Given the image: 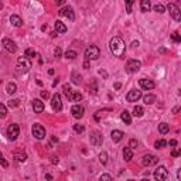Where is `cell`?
Segmentation results:
<instances>
[{
	"instance_id": "6da1fadb",
	"label": "cell",
	"mask_w": 181,
	"mask_h": 181,
	"mask_svg": "<svg viewBox=\"0 0 181 181\" xmlns=\"http://www.w3.org/2000/svg\"><path fill=\"white\" fill-rule=\"evenodd\" d=\"M109 48H110V52H112L115 57H119V58H123V57H125L126 45H125V41H123L120 37H113V38L110 40Z\"/></svg>"
},
{
	"instance_id": "7a4b0ae2",
	"label": "cell",
	"mask_w": 181,
	"mask_h": 181,
	"mask_svg": "<svg viewBox=\"0 0 181 181\" xmlns=\"http://www.w3.org/2000/svg\"><path fill=\"white\" fill-rule=\"evenodd\" d=\"M30 68H31V62H30V59L26 58V57H20L17 59V71L21 72V74H26V72L30 71Z\"/></svg>"
},
{
	"instance_id": "3957f363",
	"label": "cell",
	"mask_w": 181,
	"mask_h": 181,
	"mask_svg": "<svg viewBox=\"0 0 181 181\" xmlns=\"http://www.w3.org/2000/svg\"><path fill=\"white\" fill-rule=\"evenodd\" d=\"M101 55V51L96 45H89L86 50H85V58L86 59H98Z\"/></svg>"
},
{
	"instance_id": "277c9868",
	"label": "cell",
	"mask_w": 181,
	"mask_h": 181,
	"mask_svg": "<svg viewBox=\"0 0 181 181\" xmlns=\"http://www.w3.org/2000/svg\"><path fill=\"white\" fill-rule=\"evenodd\" d=\"M33 136L35 137V139H38V140H43V139H45V129L41 126V125H38V123H35V125H33Z\"/></svg>"
},
{
	"instance_id": "5b68a950",
	"label": "cell",
	"mask_w": 181,
	"mask_h": 181,
	"mask_svg": "<svg viewBox=\"0 0 181 181\" xmlns=\"http://www.w3.org/2000/svg\"><path fill=\"white\" fill-rule=\"evenodd\" d=\"M168 177V170L164 166H160V167L157 168L154 171V178L156 181H166Z\"/></svg>"
},
{
	"instance_id": "8992f818",
	"label": "cell",
	"mask_w": 181,
	"mask_h": 181,
	"mask_svg": "<svg viewBox=\"0 0 181 181\" xmlns=\"http://www.w3.org/2000/svg\"><path fill=\"white\" fill-rule=\"evenodd\" d=\"M19 135H20L19 125L13 123V125H10V126L7 127V137H9L10 140H16V139L19 137Z\"/></svg>"
},
{
	"instance_id": "52a82bcc",
	"label": "cell",
	"mask_w": 181,
	"mask_h": 181,
	"mask_svg": "<svg viewBox=\"0 0 181 181\" xmlns=\"http://www.w3.org/2000/svg\"><path fill=\"white\" fill-rule=\"evenodd\" d=\"M89 140L93 146H101L104 143V136H102V133H99L98 130H93V132H90Z\"/></svg>"
},
{
	"instance_id": "ba28073f",
	"label": "cell",
	"mask_w": 181,
	"mask_h": 181,
	"mask_svg": "<svg viewBox=\"0 0 181 181\" xmlns=\"http://www.w3.org/2000/svg\"><path fill=\"white\" fill-rule=\"evenodd\" d=\"M140 67H142V64H140L139 59H129L127 64H126V70L130 74H135V72H137L140 70Z\"/></svg>"
},
{
	"instance_id": "9c48e42d",
	"label": "cell",
	"mask_w": 181,
	"mask_h": 181,
	"mask_svg": "<svg viewBox=\"0 0 181 181\" xmlns=\"http://www.w3.org/2000/svg\"><path fill=\"white\" fill-rule=\"evenodd\" d=\"M51 106L54 112H59L62 109V102H61V95L59 93H54L51 98Z\"/></svg>"
},
{
	"instance_id": "30bf717a",
	"label": "cell",
	"mask_w": 181,
	"mask_h": 181,
	"mask_svg": "<svg viewBox=\"0 0 181 181\" xmlns=\"http://www.w3.org/2000/svg\"><path fill=\"white\" fill-rule=\"evenodd\" d=\"M167 7H168L170 14H171V17H173L175 21H180L181 20V12H180V9L177 7V4H175V3H170Z\"/></svg>"
},
{
	"instance_id": "8fae6325",
	"label": "cell",
	"mask_w": 181,
	"mask_h": 181,
	"mask_svg": "<svg viewBox=\"0 0 181 181\" xmlns=\"http://www.w3.org/2000/svg\"><path fill=\"white\" fill-rule=\"evenodd\" d=\"M159 163V157L154 154H146L143 157V164L146 167H151V166H156Z\"/></svg>"
},
{
	"instance_id": "7c38bea8",
	"label": "cell",
	"mask_w": 181,
	"mask_h": 181,
	"mask_svg": "<svg viewBox=\"0 0 181 181\" xmlns=\"http://www.w3.org/2000/svg\"><path fill=\"white\" fill-rule=\"evenodd\" d=\"M140 98H142V90L132 89V90H129V93L126 95V101H127V102H137Z\"/></svg>"
},
{
	"instance_id": "4fadbf2b",
	"label": "cell",
	"mask_w": 181,
	"mask_h": 181,
	"mask_svg": "<svg viewBox=\"0 0 181 181\" xmlns=\"http://www.w3.org/2000/svg\"><path fill=\"white\" fill-rule=\"evenodd\" d=\"M59 16H65V17H68V19L71 20H75V14H74V10H72L71 6H65L62 9H59Z\"/></svg>"
},
{
	"instance_id": "5bb4252c",
	"label": "cell",
	"mask_w": 181,
	"mask_h": 181,
	"mask_svg": "<svg viewBox=\"0 0 181 181\" xmlns=\"http://www.w3.org/2000/svg\"><path fill=\"white\" fill-rule=\"evenodd\" d=\"M1 44H3V47H4L9 52H16L17 51V45H16V43L12 41L10 38H3Z\"/></svg>"
},
{
	"instance_id": "9a60e30c",
	"label": "cell",
	"mask_w": 181,
	"mask_h": 181,
	"mask_svg": "<svg viewBox=\"0 0 181 181\" xmlns=\"http://www.w3.org/2000/svg\"><path fill=\"white\" fill-rule=\"evenodd\" d=\"M71 112H72V116L75 117V119H81V117L84 116L85 109H84V106H81V105H74Z\"/></svg>"
},
{
	"instance_id": "2e32d148",
	"label": "cell",
	"mask_w": 181,
	"mask_h": 181,
	"mask_svg": "<svg viewBox=\"0 0 181 181\" xmlns=\"http://www.w3.org/2000/svg\"><path fill=\"white\" fill-rule=\"evenodd\" d=\"M139 85H140L142 89H146V90L153 89V88L156 86V84L151 81V79H146V78H142V79L139 81Z\"/></svg>"
},
{
	"instance_id": "e0dca14e",
	"label": "cell",
	"mask_w": 181,
	"mask_h": 181,
	"mask_svg": "<svg viewBox=\"0 0 181 181\" xmlns=\"http://www.w3.org/2000/svg\"><path fill=\"white\" fill-rule=\"evenodd\" d=\"M33 109H34L35 113H43V110H44V102L41 99H34L33 101Z\"/></svg>"
},
{
	"instance_id": "ac0fdd59",
	"label": "cell",
	"mask_w": 181,
	"mask_h": 181,
	"mask_svg": "<svg viewBox=\"0 0 181 181\" xmlns=\"http://www.w3.org/2000/svg\"><path fill=\"white\" fill-rule=\"evenodd\" d=\"M54 27H55V33L57 34H64V33H67V26H65L62 21H59V20H57L54 23Z\"/></svg>"
},
{
	"instance_id": "d6986e66",
	"label": "cell",
	"mask_w": 181,
	"mask_h": 181,
	"mask_svg": "<svg viewBox=\"0 0 181 181\" xmlns=\"http://www.w3.org/2000/svg\"><path fill=\"white\" fill-rule=\"evenodd\" d=\"M10 23H12L14 27H21L24 24V23H23V19H21L20 16H16V14H13V16L10 17Z\"/></svg>"
},
{
	"instance_id": "ffe728a7",
	"label": "cell",
	"mask_w": 181,
	"mask_h": 181,
	"mask_svg": "<svg viewBox=\"0 0 181 181\" xmlns=\"http://www.w3.org/2000/svg\"><path fill=\"white\" fill-rule=\"evenodd\" d=\"M110 137H112V140L115 143H119L123 139V132H120V130H113L110 133Z\"/></svg>"
},
{
	"instance_id": "44dd1931",
	"label": "cell",
	"mask_w": 181,
	"mask_h": 181,
	"mask_svg": "<svg viewBox=\"0 0 181 181\" xmlns=\"http://www.w3.org/2000/svg\"><path fill=\"white\" fill-rule=\"evenodd\" d=\"M67 98H68L71 102H79V101L82 99V95H81L79 92H77V90H71V93H70Z\"/></svg>"
},
{
	"instance_id": "7402d4cb",
	"label": "cell",
	"mask_w": 181,
	"mask_h": 181,
	"mask_svg": "<svg viewBox=\"0 0 181 181\" xmlns=\"http://www.w3.org/2000/svg\"><path fill=\"white\" fill-rule=\"evenodd\" d=\"M120 119L125 122V125H132V116H130V113L127 110H123L120 113Z\"/></svg>"
},
{
	"instance_id": "603a6c76",
	"label": "cell",
	"mask_w": 181,
	"mask_h": 181,
	"mask_svg": "<svg viewBox=\"0 0 181 181\" xmlns=\"http://www.w3.org/2000/svg\"><path fill=\"white\" fill-rule=\"evenodd\" d=\"M123 159H125L126 161H130V160L133 159V150L130 149V147H125V149H123Z\"/></svg>"
},
{
	"instance_id": "cb8c5ba5",
	"label": "cell",
	"mask_w": 181,
	"mask_h": 181,
	"mask_svg": "<svg viewBox=\"0 0 181 181\" xmlns=\"http://www.w3.org/2000/svg\"><path fill=\"white\" fill-rule=\"evenodd\" d=\"M159 132L161 133V135H166V133H168L170 132V125L166 122H161L160 125H159Z\"/></svg>"
},
{
	"instance_id": "d4e9b609",
	"label": "cell",
	"mask_w": 181,
	"mask_h": 181,
	"mask_svg": "<svg viewBox=\"0 0 181 181\" xmlns=\"http://www.w3.org/2000/svg\"><path fill=\"white\" fill-rule=\"evenodd\" d=\"M140 9H142V12H149L150 9H151V3H150V0H142L140 1Z\"/></svg>"
},
{
	"instance_id": "484cf974",
	"label": "cell",
	"mask_w": 181,
	"mask_h": 181,
	"mask_svg": "<svg viewBox=\"0 0 181 181\" xmlns=\"http://www.w3.org/2000/svg\"><path fill=\"white\" fill-rule=\"evenodd\" d=\"M6 90H7V93L13 95V93H16V92H17V85L14 84V82H9V84H7Z\"/></svg>"
},
{
	"instance_id": "4316f807",
	"label": "cell",
	"mask_w": 181,
	"mask_h": 181,
	"mask_svg": "<svg viewBox=\"0 0 181 181\" xmlns=\"http://www.w3.org/2000/svg\"><path fill=\"white\" fill-rule=\"evenodd\" d=\"M143 101H144V104L146 105H153L156 102V96L154 95H151V93H149V95H146V96L143 98Z\"/></svg>"
},
{
	"instance_id": "83f0119b",
	"label": "cell",
	"mask_w": 181,
	"mask_h": 181,
	"mask_svg": "<svg viewBox=\"0 0 181 181\" xmlns=\"http://www.w3.org/2000/svg\"><path fill=\"white\" fill-rule=\"evenodd\" d=\"M64 57L67 59H75L77 58V51H74V50H67L64 54Z\"/></svg>"
},
{
	"instance_id": "f1b7e54d",
	"label": "cell",
	"mask_w": 181,
	"mask_h": 181,
	"mask_svg": "<svg viewBox=\"0 0 181 181\" xmlns=\"http://www.w3.org/2000/svg\"><path fill=\"white\" fill-rule=\"evenodd\" d=\"M143 113H144V109H143L142 106H135V108H133V115H135L136 117H142Z\"/></svg>"
},
{
	"instance_id": "f546056e",
	"label": "cell",
	"mask_w": 181,
	"mask_h": 181,
	"mask_svg": "<svg viewBox=\"0 0 181 181\" xmlns=\"http://www.w3.org/2000/svg\"><path fill=\"white\" fill-rule=\"evenodd\" d=\"M14 159L20 163H24L27 160V154L26 153H14Z\"/></svg>"
},
{
	"instance_id": "4dcf8cb0",
	"label": "cell",
	"mask_w": 181,
	"mask_h": 181,
	"mask_svg": "<svg viewBox=\"0 0 181 181\" xmlns=\"http://www.w3.org/2000/svg\"><path fill=\"white\" fill-rule=\"evenodd\" d=\"M26 58H34V57H37V51L35 50H33V48H27L26 50V55H24Z\"/></svg>"
},
{
	"instance_id": "1f68e13d",
	"label": "cell",
	"mask_w": 181,
	"mask_h": 181,
	"mask_svg": "<svg viewBox=\"0 0 181 181\" xmlns=\"http://www.w3.org/2000/svg\"><path fill=\"white\" fill-rule=\"evenodd\" d=\"M99 161L102 163V164H106V163H108V153H106V151L99 153Z\"/></svg>"
},
{
	"instance_id": "d6a6232c",
	"label": "cell",
	"mask_w": 181,
	"mask_h": 181,
	"mask_svg": "<svg viewBox=\"0 0 181 181\" xmlns=\"http://www.w3.org/2000/svg\"><path fill=\"white\" fill-rule=\"evenodd\" d=\"M153 9H154L156 13H164V10H166V7L163 6L161 3H157V4H156V6L153 7Z\"/></svg>"
},
{
	"instance_id": "836d02e7",
	"label": "cell",
	"mask_w": 181,
	"mask_h": 181,
	"mask_svg": "<svg viewBox=\"0 0 181 181\" xmlns=\"http://www.w3.org/2000/svg\"><path fill=\"white\" fill-rule=\"evenodd\" d=\"M84 130H85V126H84V125H79V123L74 125V132H75V133H82Z\"/></svg>"
},
{
	"instance_id": "e575fe53",
	"label": "cell",
	"mask_w": 181,
	"mask_h": 181,
	"mask_svg": "<svg viewBox=\"0 0 181 181\" xmlns=\"http://www.w3.org/2000/svg\"><path fill=\"white\" fill-rule=\"evenodd\" d=\"M166 144H167V142H166V140H163V139H160V140H157V142L154 143V147L156 149H163Z\"/></svg>"
},
{
	"instance_id": "d590c367",
	"label": "cell",
	"mask_w": 181,
	"mask_h": 181,
	"mask_svg": "<svg viewBox=\"0 0 181 181\" xmlns=\"http://www.w3.org/2000/svg\"><path fill=\"white\" fill-rule=\"evenodd\" d=\"M7 116V109H6V106L3 104H0V117L1 119H4V117Z\"/></svg>"
},
{
	"instance_id": "8d00e7d4",
	"label": "cell",
	"mask_w": 181,
	"mask_h": 181,
	"mask_svg": "<svg viewBox=\"0 0 181 181\" xmlns=\"http://www.w3.org/2000/svg\"><path fill=\"white\" fill-rule=\"evenodd\" d=\"M0 166H1L3 168H7V167H9V163L6 161V159L3 157V154H1V153H0Z\"/></svg>"
},
{
	"instance_id": "74e56055",
	"label": "cell",
	"mask_w": 181,
	"mask_h": 181,
	"mask_svg": "<svg viewBox=\"0 0 181 181\" xmlns=\"http://www.w3.org/2000/svg\"><path fill=\"white\" fill-rule=\"evenodd\" d=\"M19 105H20L19 99H12V101H9V106H10V108H16V106H19Z\"/></svg>"
},
{
	"instance_id": "f35d334b",
	"label": "cell",
	"mask_w": 181,
	"mask_h": 181,
	"mask_svg": "<svg viewBox=\"0 0 181 181\" xmlns=\"http://www.w3.org/2000/svg\"><path fill=\"white\" fill-rule=\"evenodd\" d=\"M137 146H139V142H137L136 139H132V140H130V142H129V147H130V149H132V150H133V149H136Z\"/></svg>"
},
{
	"instance_id": "ab89813d",
	"label": "cell",
	"mask_w": 181,
	"mask_h": 181,
	"mask_svg": "<svg viewBox=\"0 0 181 181\" xmlns=\"http://www.w3.org/2000/svg\"><path fill=\"white\" fill-rule=\"evenodd\" d=\"M72 81H74V84H79L81 82V77H78V74L75 71L72 72Z\"/></svg>"
},
{
	"instance_id": "60d3db41",
	"label": "cell",
	"mask_w": 181,
	"mask_h": 181,
	"mask_svg": "<svg viewBox=\"0 0 181 181\" xmlns=\"http://www.w3.org/2000/svg\"><path fill=\"white\" fill-rule=\"evenodd\" d=\"M62 89H64V93H65V96H68L70 93H71V86L68 84H65L64 86H62Z\"/></svg>"
},
{
	"instance_id": "b9f144b4",
	"label": "cell",
	"mask_w": 181,
	"mask_h": 181,
	"mask_svg": "<svg viewBox=\"0 0 181 181\" xmlns=\"http://www.w3.org/2000/svg\"><path fill=\"white\" fill-rule=\"evenodd\" d=\"M99 181H113V180H112V177L109 174H102L99 177Z\"/></svg>"
},
{
	"instance_id": "7bdbcfd3",
	"label": "cell",
	"mask_w": 181,
	"mask_h": 181,
	"mask_svg": "<svg viewBox=\"0 0 181 181\" xmlns=\"http://www.w3.org/2000/svg\"><path fill=\"white\" fill-rule=\"evenodd\" d=\"M132 6H133V1L132 0H129V1H126V12L127 13H132Z\"/></svg>"
},
{
	"instance_id": "ee69618b",
	"label": "cell",
	"mask_w": 181,
	"mask_h": 181,
	"mask_svg": "<svg viewBox=\"0 0 181 181\" xmlns=\"http://www.w3.org/2000/svg\"><path fill=\"white\" fill-rule=\"evenodd\" d=\"M171 37H173V40H174L175 43H180V41H181L180 34H178V33H177V31H175V33H173V35H171Z\"/></svg>"
},
{
	"instance_id": "f6af8a7d",
	"label": "cell",
	"mask_w": 181,
	"mask_h": 181,
	"mask_svg": "<svg viewBox=\"0 0 181 181\" xmlns=\"http://www.w3.org/2000/svg\"><path fill=\"white\" fill-rule=\"evenodd\" d=\"M54 55H55L57 58H59V57L62 55V51H61V48H59V47H57V48L54 50Z\"/></svg>"
},
{
	"instance_id": "bcb514c9",
	"label": "cell",
	"mask_w": 181,
	"mask_h": 181,
	"mask_svg": "<svg viewBox=\"0 0 181 181\" xmlns=\"http://www.w3.org/2000/svg\"><path fill=\"white\" fill-rule=\"evenodd\" d=\"M181 154V151H180V149H174L173 151H171V156L173 157H178V156Z\"/></svg>"
},
{
	"instance_id": "7dc6e473",
	"label": "cell",
	"mask_w": 181,
	"mask_h": 181,
	"mask_svg": "<svg viewBox=\"0 0 181 181\" xmlns=\"http://www.w3.org/2000/svg\"><path fill=\"white\" fill-rule=\"evenodd\" d=\"M50 159H51V163H52V164H58V157H55V156H51Z\"/></svg>"
},
{
	"instance_id": "c3c4849f",
	"label": "cell",
	"mask_w": 181,
	"mask_h": 181,
	"mask_svg": "<svg viewBox=\"0 0 181 181\" xmlns=\"http://www.w3.org/2000/svg\"><path fill=\"white\" fill-rule=\"evenodd\" d=\"M48 96H50V93H48L47 90H41V98H44V99H47Z\"/></svg>"
},
{
	"instance_id": "681fc988",
	"label": "cell",
	"mask_w": 181,
	"mask_h": 181,
	"mask_svg": "<svg viewBox=\"0 0 181 181\" xmlns=\"http://www.w3.org/2000/svg\"><path fill=\"white\" fill-rule=\"evenodd\" d=\"M120 88H122V84H120V82H116V84H115V89H120Z\"/></svg>"
},
{
	"instance_id": "f907efd6",
	"label": "cell",
	"mask_w": 181,
	"mask_h": 181,
	"mask_svg": "<svg viewBox=\"0 0 181 181\" xmlns=\"http://www.w3.org/2000/svg\"><path fill=\"white\" fill-rule=\"evenodd\" d=\"M170 146H177V140H174V139H173V140H170Z\"/></svg>"
},
{
	"instance_id": "816d5d0a",
	"label": "cell",
	"mask_w": 181,
	"mask_h": 181,
	"mask_svg": "<svg viewBox=\"0 0 181 181\" xmlns=\"http://www.w3.org/2000/svg\"><path fill=\"white\" fill-rule=\"evenodd\" d=\"M45 178H47L48 181H51L52 180V175L51 174H45Z\"/></svg>"
},
{
	"instance_id": "f5cc1de1",
	"label": "cell",
	"mask_w": 181,
	"mask_h": 181,
	"mask_svg": "<svg viewBox=\"0 0 181 181\" xmlns=\"http://www.w3.org/2000/svg\"><path fill=\"white\" fill-rule=\"evenodd\" d=\"M84 68H89V62H88V59L84 62Z\"/></svg>"
},
{
	"instance_id": "db71d44e",
	"label": "cell",
	"mask_w": 181,
	"mask_h": 181,
	"mask_svg": "<svg viewBox=\"0 0 181 181\" xmlns=\"http://www.w3.org/2000/svg\"><path fill=\"white\" fill-rule=\"evenodd\" d=\"M57 84H58V78H55V81L52 82V86H57Z\"/></svg>"
},
{
	"instance_id": "11a10c76",
	"label": "cell",
	"mask_w": 181,
	"mask_h": 181,
	"mask_svg": "<svg viewBox=\"0 0 181 181\" xmlns=\"http://www.w3.org/2000/svg\"><path fill=\"white\" fill-rule=\"evenodd\" d=\"M137 45H139V41H133L132 43V47H137Z\"/></svg>"
},
{
	"instance_id": "9f6ffc18",
	"label": "cell",
	"mask_w": 181,
	"mask_h": 181,
	"mask_svg": "<svg viewBox=\"0 0 181 181\" xmlns=\"http://www.w3.org/2000/svg\"><path fill=\"white\" fill-rule=\"evenodd\" d=\"M54 72H55L54 70H48V74H50V75H54Z\"/></svg>"
},
{
	"instance_id": "6f0895ef",
	"label": "cell",
	"mask_w": 181,
	"mask_h": 181,
	"mask_svg": "<svg viewBox=\"0 0 181 181\" xmlns=\"http://www.w3.org/2000/svg\"><path fill=\"white\" fill-rule=\"evenodd\" d=\"M142 181H150V180H149V178H143Z\"/></svg>"
},
{
	"instance_id": "680465c9",
	"label": "cell",
	"mask_w": 181,
	"mask_h": 181,
	"mask_svg": "<svg viewBox=\"0 0 181 181\" xmlns=\"http://www.w3.org/2000/svg\"><path fill=\"white\" fill-rule=\"evenodd\" d=\"M127 181H135V180H127Z\"/></svg>"
}]
</instances>
